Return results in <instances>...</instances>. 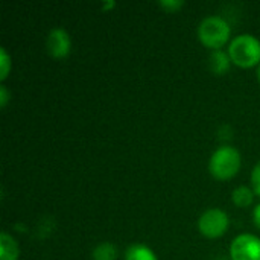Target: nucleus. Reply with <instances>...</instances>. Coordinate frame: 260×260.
Returning a JSON list of instances; mask_svg holds the SVG:
<instances>
[{"mask_svg": "<svg viewBox=\"0 0 260 260\" xmlns=\"http://www.w3.org/2000/svg\"><path fill=\"white\" fill-rule=\"evenodd\" d=\"M125 260H158L155 253L143 245V244H134L131 245L128 250H126V254H125Z\"/></svg>", "mask_w": 260, "mask_h": 260, "instance_id": "obj_9", "label": "nucleus"}, {"mask_svg": "<svg viewBox=\"0 0 260 260\" xmlns=\"http://www.w3.org/2000/svg\"><path fill=\"white\" fill-rule=\"evenodd\" d=\"M20 250L17 241L6 232L0 235V260H18Z\"/></svg>", "mask_w": 260, "mask_h": 260, "instance_id": "obj_7", "label": "nucleus"}, {"mask_svg": "<svg viewBox=\"0 0 260 260\" xmlns=\"http://www.w3.org/2000/svg\"><path fill=\"white\" fill-rule=\"evenodd\" d=\"M46 49L52 58L62 59V58L69 56V53L72 50V38H70L69 32L62 27L52 29L46 40Z\"/></svg>", "mask_w": 260, "mask_h": 260, "instance_id": "obj_6", "label": "nucleus"}, {"mask_svg": "<svg viewBox=\"0 0 260 260\" xmlns=\"http://www.w3.org/2000/svg\"><path fill=\"white\" fill-rule=\"evenodd\" d=\"M251 187L256 195L260 197V161L251 171Z\"/></svg>", "mask_w": 260, "mask_h": 260, "instance_id": "obj_13", "label": "nucleus"}, {"mask_svg": "<svg viewBox=\"0 0 260 260\" xmlns=\"http://www.w3.org/2000/svg\"><path fill=\"white\" fill-rule=\"evenodd\" d=\"M253 222L257 229H260V204L256 206V209L253 210Z\"/></svg>", "mask_w": 260, "mask_h": 260, "instance_id": "obj_16", "label": "nucleus"}, {"mask_svg": "<svg viewBox=\"0 0 260 260\" xmlns=\"http://www.w3.org/2000/svg\"><path fill=\"white\" fill-rule=\"evenodd\" d=\"M254 190L253 189H250V187H247V186H239L235 192H233V195H232V200H233V203L238 206V207H248V206H251L253 204V201H254Z\"/></svg>", "mask_w": 260, "mask_h": 260, "instance_id": "obj_10", "label": "nucleus"}, {"mask_svg": "<svg viewBox=\"0 0 260 260\" xmlns=\"http://www.w3.org/2000/svg\"><path fill=\"white\" fill-rule=\"evenodd\" d=\"M11 56L8 55L6 49L2 47L0 49V81H5L9 76L11 72Z\"/></svg>", "mask_w": 260, "mask_h": 260, "instance_id": "obj_12", "label": "nucleus"}, {"mask_svg": "<svg viewBox=\"0 0 260 260\" xmlns=\"http://www.w3.org/2000/svg\"><path fill=\"white\" fill-rule=\"evenodd\" d=\"M232 260H260V238L244 233L239 235L230 247Z\"/></svg>", "mask_w": 260, "mask_h": 260, "instance_id": "obj_5", "label": "nucleus"}, {"mask_svg": "<svg viewBox=\"0 0 260 260\" xmlns=\"http://www.w3.org/2000/svg\"><path fill=\"white\" fill-rule=\"evenodd\" d=\"M93 260H116L117 259V248L111 242H102L99 244L93 253H91Z\"/></svg>", "mask_w": 260, "mask_h": 260, "instance_id": "obj_11", "label": "nucleus"}, {"mask_svg": "<svg viewBox=\"0 0 260 260\" xmlns=\"http://www.w3.org/2000/svg\"><path fill=\"white\" fill-rule=\"evenodd\" d=\"M229 215L221 209H209L198 219L200 233L207 239H218L229 230Z\"/></svg>", "mask_w": 260, "mask_h": 260, "instance_id": "obj_4", "label": "nucleus"}, {"mask_svg": "<svg viewBox=\"0 0 260 260\" xmlns=\"http://www.w3.org/2000/svg\"><path fill=\"white\" fill-rule=\"evenodd\" d=\"M114 6H116V2H114V0L105 2V3H104V6H102V11H105V12H107V11H111Z\"/></svg>", "mask_w": 260, "mask_h": 260, "instance_id": "obj_17", "label": "nucleus"}, {"mask_svg": "<svg viewBox=\"0 0 260 260\" xmlns=\"http://www.w3.org/2000/svg\"><path fill=\"white\" fill-rule=\"evenodd\" d=\"M8 102H9V91H8V88L5 85H2L0 87V107L6 108Z\"/></svg>", "mask_w": 260, "mask_h": 260, "instance_id": "obj_15", "label": "nucleus"}, {"mask_svg": "<svg viewBox=\"0 0 260 260\" xmlns=\"http://www.w3.org/2000/svg\"><path fill=\"white\" fill-rule=\"evenodd\" d=\"M232 59L224 50H213L210 55V69L215 75H225L230 70Z\"/></svg>", "mask_w": 260, "mask_h": 260, "instance_id": "obj_8", "label": "nucleus"}, {"mask_svg": "<svg viewBox=\"0 0 260 260\" xmlns=\"http://www.w3.org/2000/svg\"><path fill=\"white\" fill-rule=\"evenodd\" d=\"M241 165H242V158L236 148L221 146L212 154L209 161V171L213 178L219 181H227L238 175Z\"/></svg>", "mask_w": 260, "mask_h": 260, "instance_id": "obj_1", "label": "nucleus"}, {"mask_svg": "<svg viewBox=\"0 0 260 260\" xmlns=\"http://www.w3.org/2000/svg\"><path fill=\"white\" fill-rule=\"evenodd\" d=\"M160 6L165 8L168 12H177L180 8L184 6V2H181V0H163V2H160Z\"/></svg>", "mask_w": 260, "mask_h": 260, "instance_id": "obj_14", "label": "nucleus"}, {"mask_svg": "<svg viewBox=\"0 0 260 260\" xmlns=\"http://www.w3.org/2000/svg\"><path fill=\"white\" fill-rule=\"evenodd\" d=\"M227 53L238 67L251 69L260 64V41L250 34L238 35L232 40Z\"/></svg>", "mask_w": 260, "mask_h": 260, "instance_id": "obj_2", "label": "nucleus"}, {"mask_svg": "<svg viewBox=\"0 0 260 260\" xmlns=\"http://www.w3.org/2000/svg\"><path fill=\"white\" fill-rule=\"evenodd\" d=\"M230 32H232L230 24L218 15L204 18L198 26L200 41L206 47L213 50H221V47L229 41Z\"/></svg>", "mask_w": 260, "mask_h": 260, "instance_id": "obj_3", "label": "nucleus"}, {"mask_svg": "<svg viewBox=\"0 0 260 260\" xmlns=\"http://www.w3.org/2000/svg\"><path fill=\"white\" fill-rule=\"evenodd\" d=\"M257 78H259V82H260V64H259V69H257Z\"/></svg>", "mask_w": 260, "mask_h": 260, "instance_id": "obj_18", "label": "nucleus"}]
</instances>
